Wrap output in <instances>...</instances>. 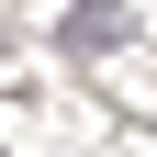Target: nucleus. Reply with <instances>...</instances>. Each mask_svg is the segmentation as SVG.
<instances>
[{
	"instance_id": "f257e3e1",
	"label": "nucleus",
	"mask_w": 157,
	"mask_h": 157,
	"mask_svg": "<svg viewBox=\"0 0 157 157\" xmlns=\"http://www.w3.org/2000/svg\"><path fill=\"white\" fill-rule=\"evenodd\" d=\"M135 34H146V23H135L124 0H78V11H56V56H78V67H101V56H124Z\"/></svg>"
}]
</instances>
